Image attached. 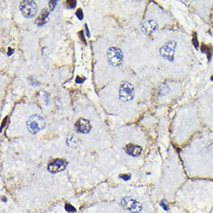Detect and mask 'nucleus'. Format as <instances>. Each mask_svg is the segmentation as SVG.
Here are the masks:
<instances>
[{"instance_id":"1","label":"nucleus","mask_w":213,"mask_h":213,"mask_svg":"<svg viewBox=\"0 0 213 213\" xmlns=\"http://www.w3.org/2000/svg\"><path fill=\"white\" fill-rule=\"evenodd\" d=\"M26 125L29 132L36 134L45 127L46 122L42 116L36 114L31 116L27 121Z\"/></svg>"},{"instance_id":"2","label":"nucleus","mask_w":213,"mask_h":213,"mask_svg":"<svg viewBox=\"0 0 213 213\" xmlns=\"http://www.w3.org/2000/svg\"><path fill=\"white\" fill-rule=\"evenodd\" d=\"M134 97V86L129 81H122L119 89V97L120 100L123 102L131 101Z\"/></svg>"},{"instance_id":"3","label":"nucleus","mask_w":213,"mask_h":213,"mask_svg":"<svg viewBox=\"0 0 213 213\" xmlns=\"http://www.w3.org/2000/svg\"><path fill=\"white\" fill-rule=\"evenodd\" d=\"M19 9L24 17L28 19L34 17L37 12V6L33 1H22L21 2Z\"/></svg>"},{"instance_id":"4","label":"nucleus","mask_w":213,"mask_h":213,"mask_svg":"<svg viewBox=\"0 0 213 213\" xmlns=\"http://www.w3.org/2000/svg\"><path fill=\"white\" fill-rule=\"evenodd\" d=\"M107 58L110 64L113 67H119L122 64L123 54L119 47H111L107 51Z\"/></svg>"},{"instance_id":"5","label":"nucleus","mask_w":213,"mask_h":213,"mask_svg":"<svg viewBox=\"0 0 213 213\" xmlns=\"http://www.w3.org/2000/svg\"><path fill=\"white\" fill-rule=\"evenodd\" d=\"M177 44L175 41H167L160 49V54L163 58L166 59L168 61L174 60L175 52Z\"/></svg>"},{"instance_id":"6","label":"nucleus","mask_w":213,"mask_h":213,"mask_svg":"<svg viewBox=\"0 0 213 213\" xmlns=\"http://www.w3.org/2000/svg\"><path fill=\"white\" fill-rule=\"evenodd\" d=\"M121 205L124 209L131 213H139L142 209L141 203L129 196H126L122 199Z\"/></svg>"},{"instance_id":"7","label":"nucleus","mask_w":213,"mask_h":213,"mask_svg":"<svg viewBox=\"0 0 213 213\" xmlns=\"http://www.w3.org/2000/svg\"><path fill=\"white\" fill-rule=\"evenodd\" d=\"M68 162L62 159H55L47 165V170L52 173L61 172L67 168Z\"/></svg>"},{"instance_id":"8","label":"nucleus","mask_w":213,"mask_h":213,"mask_svg":"<svg viewBox=\"0 0 213 213\" xmlns=\"http://www.w3.org/2000/svg\"><path fill=\"white\" fill-rule=\"evenodd\" d=\"M75 130L81 133L87 134L91 131V127L88 119L80 118L76 121L74 125Z\"/></svg>"},{"instance_id":"9","label":"nucleus","mask_w":213,"mask_h":213,"mask_svg":"<svg viewBox=\"0 0 213 213\" xmlns=\"http://www.w3.org/2000/svg\"><path fill=\"white\" fill-rule=\"evenodd\" d=\"M158 24L154 20L146 21L141 27L142 33L146 35H150L158 29Z\"/></svg>"},{"instance_id":"10","label":"nucleus","mask_w":213,"mask_h":213,"mask_svg":"<svg viewBox=\"0 0 213 213\" xmlns=\"http://www.w3.org/2000/svg\"><path fill=\"white\" fill-rule=\"evenodd\" d=\"M50 15V11L47 9H44L41 11L40 14L37 16L35 21V23L38 26H42L49 22V16Z\"/></svg>"},{"instance_id":"11","label":"nucleus","mask_w":213,"mask_h":213,"mask_svg":"<svg viewBox=\"0 0 213 213\" xmlns=\"http://www.w3.org/2000/svg\"><path fill=\"white\" fill-rule=\"evenodd\" d=\"M142 147L139 146L135 145L133 144H129L126 146V152L133 157H137L142 153Z\"/></svg>"},{"instance_id":"12","label":"nucleus","mask_w":213,"mask_h":213,"mask_svg":"<svg viewBox=\"0 0 213 213\" xmlns=\"http://www.w3.org/2000/svg\"><path fill=\"white\" fill-rule=\"evenodd\" d=\"M201 50L203 53H205L207 55L208 58L209 60L211 59L213 54V49L211 46L203 44L201 46Z\"/></svg>"},{"instance_id":"13","label":"nucleus","mask_w":213,"mask_h":213,"mask_svg":"<svg viewBox=\"0 0 213 213\" xmlns=\"http://www.w3.org/2000/svg\"><path fill=\"white\" fill-rule=\"evenodd\" d=\"M66 6L69 9H74L77 5V1L74 0H67L65 1Z\"/></svg>"},{"instance_id":"14","label":"nucleus","mask_w":213,"mask_h":213,"mask_svg":"<svg viewBox=\"0 0 213 213\" xmlns=\"http://www.w3.org/2000/svg\"><path fill=\"white\" fill-rule=\"evenodd\" d=\"M192 43H193L194 47H195L196 49L199 46V41H198V37H197V35H196V33H194V34H193Z\"/></svg>"},{"instance_id":"15","label":"nucleus","mask_w":213,"mask_h":213,"mask_svg":"<svg viewBox=\"0 0 213 213\" xmlns=\"http://www.w3.org/2000/svg\"><path fill=\"white\" fill-rule=\"evenodd\" d=\"M65 208L66 211H67L69 213H74L75 211H76V209L74 207L72 206L70 204H66Z\"/></svg>"},{"instance_id":"16","label":"nucleus","mask_w":213,"mask_h":213,"mask_svg":"<svg viewBox=\"0 0 213 213\" xmlns=\"http://www.w3.org/2000/svg\"><path fill=\"white\" fill-rule=\"evenodd\" d=\"M75 15L77 16V17H78V19H79L80 20H82L83 17H84V15L83 12V10L81 8L78 9L77 11L75 12Z\"/></svg>"},{"instance_id":"17","label":"nucleus","mask_w":213,"mask_h":213,"mask_svg":"<svg viewBox=\"0 0 213 213\" xmlns=\"http://www.w3.org/2000/svg\"><path fill=\"white\" fill-rule=\"evenodd\" d=\"M58 2V1H49V6L50 9L51 11L54 10L55 7H56Z\"/></svg>"},{"instance_id":"18","label":"nucleus","mask_w":213,"mask_h":213,"mask_svg":"<svg viewBox=\"0 0 213 213\" xmlns=\"http://www.w3.org/2000/svg\"><path fill=\"white\" fill-rule=\"evenodd\" d=\"M119 177L125 181H128L131 179V176L128 174H121L119 176Z\"/></svg>"},{"instance_id":"19","label":"nucleus","mask_w":213,"mask_h":213,"mask_svg":"<svg viewBox=\"0 0 213 213\" xmlns=\"http://www.w3.org/2000/svg\"><path fill=\"white\" fill-rule=\"evenodd\" d=\"M85 80L84 78H81V77H79V76H77V77L76 78V80H75V81L78 84H82L84 81H85Z\"/></svg>"},{"instance_id":"20","label":"nucleus","mask_w":213,"mask_h":213,"mask_svg":"<svg viewBox=\"0 0 213 213\" xmlns=\"http://www.w3.org/2000/svg\"><path fill=\"white\" fill-rule=\"evenodd\" d=\"M79 35L81 36V37L79 36V38L81 40H83V42L84 43V42L85 43H86V41H85V37L84 36V33H83V31H81V32H79Z\"/></svg>"},{"instance_id":"21","label":"nucleus","mask_w":213,"mask_h":213,"mask_svg":"<svg viewBox=\"0 0 213 213\" xmlns=\"http://www.w3.org/2000/svg\"><path fill=\"white\" fill-rule=\"evenodd\" d=\"M165 200H163V201H162V202L161 203V205L163 206V208L164 209L167 210V206H166V205H165Z\"/></svg>"},{"instance_id":"22","label":"nucleus","mask_w":213,"mask_h":213,"mask_svg":"<svg viewBox=\"0 0 213 213\" xmlns=\"http://www.w3.org/2000/svg\"><path fill=\"white\" fill-rule=\"evenodd\" d=\"M85 29H86V31H87V36L88 37H90L91 35H90V32L89 31V29H88V26H87V24H85Z\"/></svg>"},{"instance_id":"23","label":"nucleus","mask_w":213,"mask_h":213,"mask_svg":"<svg viewBox=\"0 0 213 213\" xmlns=\"http://www.w3.org/2000/svg\"><path fill=\"white\" fill-rule=\"evenodd\" d=\"M14 53V50L12 49H11V47H9V51H8V53H7V55L9 56H10L12 54Z\"/></svg>"},{"instance_id":"24","label":"nucleus","mask_w":213,"mask_h":213,"mask_svg":"<svg viewBox=\"0 0 213 213\" xmlns=\"http://www.w3.org/2000/svg\"><path fill=\"white\" fill-rule=\"evenodd\" d=\"M211 81H213V75L211 77Z\"/></svg>"}]
</instances>
